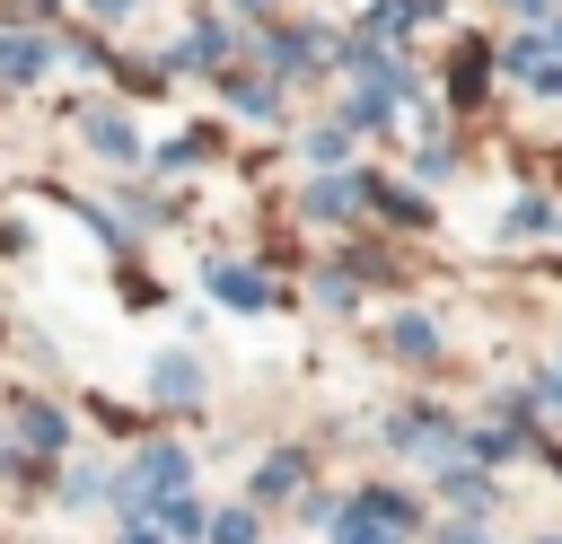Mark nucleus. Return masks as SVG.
I'll return each mask as SVG.
<instances>
[{"label": "nucleus", "instance_id": "25", "mask_svg": "<svg viewBox=\"0 0 562 544\" xmlns=\"http://www.w3.org/2000/svg\"><path fill=\"white\" fill-rule=\"evenodd\" d=\"M439 544H483V535H474V526H448V535H439Z\"/></svg>", "mask_w": 562, "mask_h": 544}, {"label": "nucleus", "instance_id": "3", "mask_svg": "<svg viewBox=\"0 0 562 544\" xmlns=\"http://www.w3.org/2000/svg\"><path fill=\"white\" fill-rule=\"evenodd\" d=\"M53 70V35H18L0 26V79H44Z\"/></svg>", "mask_w": 562, "mask_h": 544}, {"label": "nucleus", "instance_id": "17", "mask_svg": "<svg viewBox=\"0 0 562 544\" xmlns=\"http://www.w3.org/2000/svg\"><path fill=\"white\" fill-rule=\"evenodd\" d=\"M457 97H483V44H457V70H448Z\"/></svg>", "mask_w": 562, "mask_h": 544}, {"label": "nucleus", "instance_id": "23", "mask_svg": "<svg viewBox=\"0 0 562 544\" xmlns=\"http://www.w3.org/2000/svg\"><path fill=\"white\" fill-rule=\"evenodd\" d=\"M88 9H97V18H132L140 0H88Z\"/></svg>", "mask_w": 562, "mask_h": 544}, {"label": "nucleus", "instance_id": "24", "mask_svg": "<svg viewBox=\"0 0 562 544\" xmlns=\"http://www.w3.org/2000/svg\"><path fill=\"white\" fill-rule=\"evenodd\" d=\"M509 9H518V18H544V9H553V0H509Z\"/></svg>", "mask_w": 562, "mask_h": 544}, {"label": "nucleus", "instance_id": "15", "mask_svg": "<svg viewBox=\"0 0 562 544\" xmlns=\"http://www.w3.org/2000/svg\"><path fill=\"white\" fill-rule=\"evenodd\" d=\"M369 202H378V211H386L395 228H422V219H430V211H422V202H413L404 184H369Z\"/></svg>", "mask_w": 562, "mask_h": 544}, {"label": "nucleus", "instance_id": "20", "mask_svg": "<svg viewBox=\"0 0 562 544\" xmlns=\"http://www.w3.org/2000/svg\"><path fill=\"white\" fill-rule=\"evenodd\" d=\"M307 158H316V167H342V123H325V132H307Z\"/></svg>", "mask_w": 562, "mask_h": 544}, {"label": "nucleus", "instance_id": "21", "mask_svg": "<svg viewBox=\"0 0 562 544\" xmlns=\"http://www.w3.org/2000/svg\"><path fill=\"white\" fill-rule=\"evenodd\" d=\"M202 149H211V132H176V140H167V167H193Z\"/></svg>", "mask_w": 562, "mask_h": 544}, {"label": "nucleus", "instance_id": "26", "mask_svg": "<svg viewBox=\"0 0 562 544\" xmlns=\"http://www.w3.org/2000/svg\"><path fill=\"white\" fill-rule=\"evenodd\" d=\"M237 9H272V0H237Z\"/></svg>", "mask_w": 562, "mask_h": 544}, {"label": "nucleus", "instance_id": "18", "mask_svg": "<svg viewBox=\"0 0 562 544\" xmlns=\"http://www.w3.org/2000/svg\"><path fill=\"white\" fill-rule=\"evenodd\" d=\"M202 535H211V544H255V509H220Z\"/></svg>", "mask_w": 562, "mask_h": 544}, {"label": "nucleus", "instance_id": "1", "mask_svg": "<svg viewBox=\"0 0 562 544\" xmlns=\"http://www.w3.org/2000/svg\"><path fill=\"white\" fill-rule=\"evenodd\" d=\"M184 483H193V456H184L176 439H149V447H140L132 465H123V491H114V500H123V509L140 518V509H158V500H176Z\"/></svg>", "mask_w": 562, "mask_h": 544}, {"label": "nucleus", "instance_id": "27", "mask_svg": "<svg viewBox=\"0 0 562 544\" xmlns=\"http://www.w3.org/2000/svg\"><path fill=\"white\" fill-rule=\"evenodd\" d=\"M553 544H562V535H553Z\"/></svg>", "mask_w": 562, "mask_h": 544}, {"label": "nucleus", "instance_id": "5", "mask_svg": "<svg viewBox=\"0 0 562 544\" xmlns=\"http://www.w3.org/2000/svg\"><path fill=\"white\" fill-rule=\"evenodd\" d=\"M211 290H220L228 307H246V316H255V307H272V290H263V272H246V263H211Z\"/></svg>", "mask_w": 562, "mask_h": 544}, {"label": "nucleus", "instance_id": "14", "mask_svg": "<svg viewBox=\"0 0 562 544\" xmlns=\"http://www.w3.org/2000/svg\"><path fill=\"white\" fill-rule=\"evenodd\" d=\"M228 97H237L246 114H281V88H272V79H246V70H228Z\"/></svg>", "mask_w": 562, "mask_h": 544}, {"label": "nucleus", "instance_id": "4", "mask_svg": "<svg viewBox=\"0 0 562 544\" xmlns=\"http://www.w3.org/2000/svg\"><path fill=\"white\" fill-rule=\"evenodd\" d=\"M360 202H369L360 175H325V184H307V219H351Z\"/></svg>", "mask_w": 562, "mask_h": 544}, {"label": "nucleus", "instance_id": "13", "mask_svg": "<svg viewBox=\"0 0 562 544\" xmlns=\"http://www.w3.org/2000/svg\"><path fill=\"white\" fill-rule=\"evenodd\" d=\"M149 526H158V535H202L211 518H202V500H193V491H176V500H158V509H149Z\"/></svg>", "mask_w": 562, "mask_h": 544}, {"label": "nucleus", "instance_id": "22", "mask_svg": "<svg viewBox=\"0 0 562 544\" xmlns=\"http://www.w3.org/2000/svg\"><path fill=\"white\" fill-rule=\"evenodd\" d=\"M123 544H167V535H158L149 518H132V526H123Z\"/></svg>", "mask_w": 562, "mask_h": 544}, {"label": "nucleus", "instance_id": "9", "mask_svg": "<svg viewBox=\"0 0 562 544\" xmlns=\"http://www.w3.org/2000/svg\"><path fill=\"white\" fill-rule=\"evenodd\" d=\"M386 351H395V360H430V351H439V325H430V316H395V325H386Z\"/></svg>", "mask_w": 562, "mask_h": 544}, {"label": "nucleus", "instance_id": "11", "mask_svg": "<svg viewBox=\"0 0 562 544\" xmlns=\"http://www.w3.org/2000/svg\"><path fill=\"white\" fill-rule=\"evenodd\" d=\"M422 18H430V0H378V9H369V26H360V44L404 35V26H422Z\"/></svg>", "mask_w": 562, "mask_h": 544}, {"label": "nucleus", "instance_id": "16", "mask_svg": "<svg viewBox=\"0 0 562 544\" xmlns=\"http://www.w3.org/2000/svg\"><path fill=\"white\" fill-rule=\"evenodd\" d=\"M448 500H457L465 518H483V509H492V474H448Z\"/></svg>", "mask_w": 562, "mask_h": 544}, {"label": "nucleus", "instance_id": "10", "mask_svg": "<svg viewBox=\"0 0 562 544\" xmlns=\"http://www.w3.org/2000/svg\"><path fill=\"white\" fill-rule=\"evenodd\" d=\"M18 439H26V447H35V456H53V447H61V439H70V421H61V412H53V404H26V412H18Z\"/></svg>", "mask_w": 562, "mask_h": 544}, {"label": "nucleus", "instance_id": "12", "mask_svg": "<svg viewBox=\"0 0 562 544\" xmlns=\"http://www.w3.org/2000/svg\"><path fill=\"white\" fill-rule=\"evenodd\" d=\"M220 53H228V35H220V26L202 18V26H193V35L176 44V53H167V70H202V61H220Z\"/></svg>", "mask_w": 562, "mask_h": 544}, {"label": "nucleus", "instance_id": "19", "mask_svg": "<svg viewBox=\"0 0 562 544\" xmlns=\"http://www.w3.org/2000/svg\"><path fill=\"white\" fill-rule=\"evenodd\" d=\"M544 228H553V202H536V193H527V202L509 211V237H544Z\"/></svg>", "mask_w": 562, "mask_h": 544}, {"label": "nucleus", "instance_id": "2", "mask_svg": "<svg viewBox=\"0 0 562 544\" xmlns=\"http://www.w3.org/2000/svg\"><path fill=\"white\" fill-rule=\"evenodd\" d=\"M404 535H413L404 491H360L351 509H334V544H404Z\"/></svg>", "mask_w": 562, "mask_h": 544}, {"label": "nucleus", "instance_id": "7", "mask_svg": "<svg viewBox=\"0 0 562 544\" xmlns=\"http://www.w3.org/2000/svg\"><path fill=\"white\" fill-rule=\"evenodd\" d=\"M299 483H307V456H299V447H281V456L255 465V500H290Z\"/></svg>", "mask_w": 562, "mask_h": 544}, {"label": "nucleus", "instance_id": "8", "mask_svg": "<svg viewBox=\"0 0 562 544\" xmlns=\"http://www.w3.org/2000/svg\"><path fill=\"white\" fill-rule=\"evenodd\" d=\"M79 132H88L105 158H132V149H140V140H132V123H123L114 105H88V114H79Z\"/></svg>", "mask_w": 562, "mask_h": 544}, {"label": "nucleus", "instance_id": "6", "mask_svg": "<svg viewBox=\"0 0 562 544\" xmlns=\"http://www.w3.org/2000/svg\"><path fill=\"white\" fill-rule=\"evenodd\" d=\"M149 395H158V404H193V395H202V369H193L184 351H167V360L149 369Z\"/></svg>", "mask_w": 562, "mask_h": 544}]
</instances>
